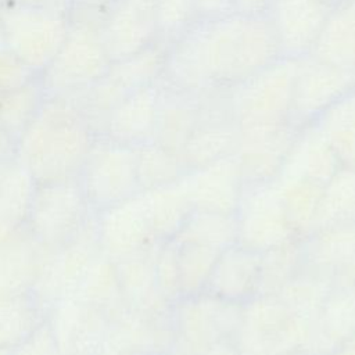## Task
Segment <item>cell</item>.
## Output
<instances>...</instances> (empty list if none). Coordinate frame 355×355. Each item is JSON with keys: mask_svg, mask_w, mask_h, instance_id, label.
Wrapping results in <instances>:
<instances>
[{"mask_svg": "<svg viewBox=\"0 0 355 355\" xmlns=\"http://www.w3.org/2000/svg\"><path fill=\"white\" fill-rule=\"evenodd\" d=\"M279 57L265 15L229 11L202 17L169 46L159 82L193 93L227 89Z\"/></svg>", "mask_w": 355, "mask_h": 355, "instance_id": "6da1fadb", "label": "cell"}, {"mask_svg": "<svg viewBox=\"0 0 355 355\" xmlns=\"http://www.w3.org/2000/svg\"><path fill=\"white\" fill-rule=\"evenodd\" d=\"M97 137L69 98L46 96L21 135L14 159L36 183L75 179Z\"/></svg>", "mask_w": 355, "mask_h": 355, "instance_id": "7a4b0ae2", "label": "cell"}, {"mask_svg": "<svg viewBox=\"0 0 355 355\" xmlns=\"http://www.w3.org/2000/svg\"><path fill=\"white\" fill-rule=\"evenodd\" d=\"M69 14L67 37L39 75L46 96L71 97L105 76L112 64L100 32L103 12L69 7Z\"/></svg>", "mask_w": 355, "mask_h": 355, "instance_id": "3957f363", "label": "cell"}, {"mask_svg": "<svg viewBox=\"0 0 355 355\" xmlns=\"http://www.w3.org/2000/svg\"><path fill=\"white\" fill-rule=\"evenodd\" d=\"M298 60L279 57L244 80L227 87L239 130L275 128L291 122Z\"/></svg>", "mask_w": 355, "mask_h": 355, "instance_id": "277c9868", "label": "cell"}, {"mask_svg": "<svg viewBox=\"0 0 355 355\" xmlns=\"http://www.w3.org/2000/svg\"><path fill=\"white\" fill-rule=\"evenodd\" d=\"M312 320L293 312L277 295L258 294L243 305L233 337L240 355H294L304 352Z\"/></svg>", "mask_w": 355, "mask_h": 355, "instance_id": "5b68a950", "label": "cell"}, {"mask_svg": "<svg viewBox=\"0 0 355 355\" xmlns=\"http://www.w3.org/2000/svg\"><path fill=\"white\" fill-rule=\"evenodd\" d=\"M71 24L69 8L18 6L0 8V33L11 51L40 75L62 46Z\"/></svg>", "mask_w": 355, "mask_h": 355, "instance_id": "8992f818", "label": "cell"}, {"mask_svg": "<svg viewBox=\"0 0 355 355\" xmlns=\"http://www.w3.org/2000/svg\"><path fill=\"white\" fill-rule=\"evenodd\" d=\"M93 212H100L140 193L136 147L98 136L78 175Z\"/></svg>", "mask_w": 355, "mask_h": 355, "instance_id": "52a82bcc", "label": "cell"}, {"mask_svg": "<svg viewBox=\"0 0 355 355\" xmlns=\"http://www.w3.org/2000/svg\"><path fill=\"white\" fill-rule=\"evenodd\" d=\"M93 214L78 178L36 183L26 225L53 251L73 239Z\"/></svg>", "mask_w": 355, "mask_h": 355, "instance_id": "ba28073f", "label": "cell"}, {"mask_svg": "<svg viewBox=\"0 0 355 355\" xmlns=\"http://www.w3.org/2000/svg\"><path fill=\"white\" fill-rule=\"evenodd\" d=\"M243 305L207 293L182 297L173 304L175 348L201 355L225 338H233L241 319Z\"/></svg>", "mask_w": 355, "mask_h": 355, "instance_id": "9c48e42d", "label": "cell"}, {"mask_svg": "<svg viewBox=\"0 0 355 355\" xmlns=\"http://www.w3.org/2000/svg\"><path fill=\"white\" fill-rule=\"evenodd\" d=\"M96 215H92L73 239L51 251L32 293L44 312L57 302L75 295L96 258L101 254Z\"/></svg>", "mask_w": 355, "mask_h": 355, "instance_id": "30bf717a", "label": "cell"}, {"mask_svg": "<svg viewBox=\"0 0 355 355\" xmlns=\"http://www.w3.org/2000/svg\"><path fill=\"white\" fill-rule=\"evenodd\" d=\"M355 89V71L344 69L312 55L298 58L294 80L291 123L302 128L316 121L333 104Z\"/></svg>", "mask_w": 355, "mask_h": 355, "instance_id": "8fae6325", "label": "cell"}, {"mask_svg": "<svg viewBox=\"0 0 355 355\" xmlns=\"http://www.w3.org/2000/svg\"><path fill=\"white\" fill-rule=\"evenodd\" d=\"M236 220L237 244L259 254L297 237L272 183L245 187Z\"/></svg>", "mask_w": 355, "mask_h": 355, "instance_id": "7c38bea8", "label": "cell"}, {"mask_svg": "<svg viewBox=\"0 0 355 355\" xmlns=\"http://www.w3.org/2000/svg\"><path fill=\"white\" fill-rule=\"evenodd\" d=\"M331 6L324 0H277L265 17L280 57L298 60L311 54Z\"/></svg>", "mask_w": 355, "mask_h": 355, "instance_id": "4fadbf2b", "label": "cell"}, {"mask_svg": "<svg viewBox=\"0 0 355 355\" xmlns=\"http://www.w3.org/2000/svg\"><path fill=\"white\" fill-rule=\"evenodd\" d=\"M101 252L114 262L141 254L158 241L151 230L140 193L97 212Z\"/></svg>", "mask_w": 355, "mask_h": 355, "instance_id": "5bb4252c", "label": "cell"}, {"mask_svg": "<svg viewBox=\"0 0 355 355\" xmlns=\"http://www.w3.org/2000/svg\"><path fill=\"white\" fill-rule=\"evenodd\" d=\"M298 130L291 122L275 128L239 130L234 155L245 187L270 184L277 179Z\"/></svg>", "mask_w": 355, "mask_h": 355, "instance_id": "9a60e30c", "label": "cell"}, {"mask_svg": "<svg viewBox=\"0 0 355 355\" xmlns=\"http://www.w3.org/2000/svg\"><path fill=\"white\" fill-rule=\"evenodd\" d=\"M100 32L112 62L148 47L157 40L154 0H116L103 11Z\"/></svg>", "mask_w": 355, "mask_h": 355, "instance_id": "2e32d148", "label": "cell"}, {"mask_svg": "<svg viewBox=\"0 0 355 355\" xmlns=\"http://www.w3.org/2000/svg\"><path fill=\"white\" fill-rule=\"evenodd\" d=\"M60 355H96L101 347L110 318L76 297L57 302L46 312Z\"/></svg>", "mask_w": 355, "mask_h": 355, "instance_id": "e0dca14e", "label": "cell"}, {"mask_svg": "<svg viewBox=\"0 0 355 355\" xmlns=\"http://www.w3.org/2000/svg\"><path fill=\"white\" fill-rule=\"evenodd\" d=\"M182 180L194 211L237 214L245 184L234 154L187 172Z\"/></svg>", "mask_w": 355, "mask_h": 355, "instance_id": "ac0fdd59", "label": "cell"}, {"mask_svg": "<svg viewBox=\"0 0 355 355\" xmlns=\"http://www.w3.org/2000/svg\"><path fill=\"white\" fill-rule=\"evenodd\" d=\"M25 223L0 241V298L32 295L50 258Z\"/></svg>", "mask_w": 355, "mask_h": 355, "instance_id": "d6986e66", "label": "cell"}, {"mask_svg": "<svg viewBox=\"0 0 355 355\" xmlns=\"http://www.w3.org/2000/svg\"><path fill=\"white\" fill-rule=\"evenodd\" d=\"M175 341L173 313L158 316L123 308L111 319L103 343L150 355H166L175 348Z\"/></svg>", "mask_w": 355, "mask_h": 355, "instance_id": "ffe728a7", "label": "cell"}, {"mask_svg": "<svg viewBox=\"0 0 355 355\" xmlns=\"http://www.w3.org/2000/svg\"><path fill=\"white\" fill-rule=\"evenodd\" d=\"M259 270L261 254L236 243L219 252L204 293L244 305L258 294Z\"/></svg>", "mask_w": 355, "mask_h": 355, "instance_id": "44dd1931", "label": "cell"}, {"mask_svg": "<svg viewBox=\"0 0 355 355\" xmlns=\"http://www.w3.org/2000/svg\"><path fill=\"white\" fill-rule=\"evenodd\" d=\"M159 90L157 82L129 92L110 114L103 136L130 147L153 140Z\"/></svg>", "mask_w": 355, "mask_h": 355, "instance_id": "7402d4cb", "label": "cell"}, {"mask_svg": "<svg viewBox=\"0 0 355 355\" xmlns=\"http://www.w3.org/2000/svg\"><path fill=\"white\" fill-rule=\"evenodd\" d=\"M159 85L153 141L179 157L198 125L201 93L176 89L162 82Z\"/></svg>", "mask_w": 355, "mask_h": 355, "instance_id": "603a6c76", "label": "cell"}, {"mask_svg": "<svg viewBox=\"0 0 355 355\" xmlns=\"http://www.w3.org/2000/svg\"><path fill=\"white\" fill-rule=\"evenodd\" d=\"M355 331V290L333 287L312 320L306 355H331Z\"/></svg>", "mask_w": 355, "mask_h": 355, "instance_id": "cb8c5ba5", "label": "cell"}, {"mask_svg": "<svg viewBox=\"0 0 355 355\" xmlns=\"http://www.w3.org/2000/svg\"><path fill=\"white\" fill-rule=\"evenodd\" d=\"M159 243L153 248L118 261L116 270L126 308L150 315L166 316L173 313V305L159 293L154 276V257Z\"/></svg>", "mask_w": 355, "mask_h": 355, "instance_id": "d4e9b609", "label": "cell"}, {"mask_svg": "<svg viewBox=\"0 0 355 355\" xmlns=\"http://www.w3.org/2000/svg\"><path fill=\"white\" fill-rule=\"evenodd\" d=\"M340 168L331 147L312 122L300 128L280 175H298L324 186Z\"/></svg>", "mask_w": 355, "mask_h": 355, "instance_id": "484cf974", "label": "cell"}, {"mask_svg": "<svg viewBox=\"0 0 355 355\" xmlns=\"http://www.w3.org/2000/svg\"><path fill=\"white\" fill-rule=\"evenodd\" d=\"M309 55L355 71V0H340L331 6Z\"/></svg>", "mask_w": 355, "mask_h": 355, "instance_id": "4316f807", "label": "cell"}, {"mask_svg": "<svg viewBox=\"0 0 355 355\" xmlns=\"http://www.w3.org/2000/svg\"><path fill=\"white\" fill-rule=\"evenodd\" d=\"M140 196L158 241L173 240L194 211L183 180L140 191Z\"/></svg>", "mask_w": 355, "mask_h": 355, "instance_id": "83f0119b", "label": "cell"}, {"mask_svg": "<svg viewBox=\"0 0 355 355\" xmlns=\"http://www.w3.org/2000/svg\"><path fill=\"white\" fill-rule=\"evenodd\" d=\"M355 257V220L331 225L304 239V266L331 275Z\"/></svg>", "mask_w": 355, "mask_h": 355, "instance_id": "f1b7e54d", "label": "cell"}, {"mask_svg": "<svg viewBox=\"0 0 355 355\" xmlns=\"http://www.w3.org/2000/svg\"><path fill=\"white\" fill-rule=\"evenodd\" d=\"M272 184L295 236L305 239L312 232L323 186L298 175H279Z\"/></svg>", "mask_w": 355, "mask_h": 355, "instance_id": "f546056e", "label": "cell"}, {"mask_svg": "<svg viewBox=\"0 0 355 355\" xmlns=\"http://www.w3.org/2000/svg\"><path fill=\"white\" fill-rule=\"evenodd\" d=\"M35 187L29 172L11 159L0 183V241L26 223Z\"/></svg>", "mask_w": 355, "mask_h": 355, "instance_id": "4dcf8cb0", "label": "cell"}, {"mask_svg": "<svg viewBox=\"0 0 355 355\" xmlns=\"http://www.w3.org/2000/svg\"><path fill=\"white\" fill-rule=\"evenodd\" d=\"M72 297L101 311L111 320L126 308L121 291L116 263L101 252Z\"/></svg>", "mask_w": 355, "mask_h": 355, "instance_id": "1f68e13d", "label": "cell"}, {"mask_svg": "<svg viewBox=\"0 0 355 355\" xmlns=\"http://www.w3.org/2000/svg\"><path fill=\"white\" fill-rule=\"evenodd\" d=\"M323 135L341 168L355 169V100L347 96L313 122Z\"/></svg>", "mask_w": 355, "mask_h": 355, "instance_id": "d6a6232c", "label": "cell"}, {"mask_svg": "<svg viewBox=\"0 0 355 355\" xmlns=\"http://www.w3.org/2000/svg\"><path fill=\"white\" fill-rule=\"evenodd\" d=\"M46 98L40 76L8 92L0 93V133L18 140Z\"/></svg>", "mask_w": 355, "mask_h": 355, "instance_id": "836d02e7", "label": "cell"}, {"mask_svg": "<svg viewBox=\"0 0 355 355\" xmlns=\"http://www.w3.org/2000/svg\"><path fill=\"white\" fill-rule=\"evenodd\" d=\"M168 49L169 46L155 40L148 47L114 61L108 75L128 92L154 85L162 78Z\"/></svg>", "mask_w": 355, "mask_h": 355, "instance_id": "e575fe53", "label": "cell"}, {"mask_svg": "<svg viewBox=\"0 0 355 355\" xmlns=\"http://www.w3.org/2000/svg\"><path fill=\"white\" fill-rule=\"evenodd\" d=\"M352 220H355V169L340 168L323 186L312 232Z\"/></svg>", "mask_w": 355, "mask_h": 355, "instance_id": "d590c367", "label": "cell"}, {"mask_svg": "<svg viewBox=\"0 0 355 355\" xmlns=\"http://www.w3.org/2000/svg\"><path fill=\"white\" fill-rule=\"evenodd\" d=\"M304 266V239L294 237L261 254L258 294L276 295ZM257 294V295H258Z\"/></svg>", "mask_w": 355, "mask_h": 355, "instance_id": "8d00e7d4", "label": "cell"}, {"mask_svg": "<svg viewBox=\"0 0 355 355\" xmlns=\"http://www.w3.org/2000/svg\"><path fill=\"white\" fill-rule=\"evenodd\" d=\"M331 288L333 282L329 275L302 266L276 295L293 312L313 320Z\"/></svg>", "mask_w": 355, "mask_h": 355, "instance_id": "74e56055", "label": "cell"}, {"mask_svg": "<svg viewBox=\"0 0 355 355\" xmlns=\"http://www.w3.org/2000/svg\"><path fill=\"white\" fill-rule=\"evenodd\" d=\"M173 240L222 251L237 243L236 215L193 211Z\"/></svg>", "mask_w": 355, "mask_h": 355, "instance_id": "f35d334b", "label": "cell"}, {"mask_svg": "<svg viewBox=\"0 0 355 355\" xmlns=\"http://www.w3.org/2000/svg\"><path fill=\"white\" fill-rule=\"evenodd\" d=\"M44 318L33 295L0 298V349L12 351Z\"/></svg>", "mask_w": 355, "mask_h": 355, "instance_id": "ab89813d", "label": "cell"}, {"mask_svg": "<svg viewBox=\"0 0 355 355\" xmlns=\"http://www.w3.org/2000/svg\"><path fill=\"white\" fill-rule=\"evenodd\" d=\"M136 169L140 191L180 182L186 175L179 157L153 140L136 147Z\"/></svg>", "mask_w": 355, "mask_h": 355, "instance_id": "60d3db41", "label": "cell"}, {"mask_svg": "<svg viewBox=\"0 0 355 355\" xmlns=\"http://www.w3.org/2000/svg\"><path fill=\"white\" fill-rule=\"evenodd\" d=\"M176 244L182 297L202 294L220 251L191 243Z\"/></svg>", "mask_w": 355, "mask_h": 355, "instance_id": "b9f144b4", "label": "cell"}, {"mask_svg": "<svg viewBox=\"0 0 355 355\" xmlns=\"http://www.w3.org/2000/svg\"><path fill=\"white\" fill-rule=\"evenodd\" d=\"M157 40L172 46L198 19H201L197 0H154Z\"/></svg>", "mask_w": 355, "mask_h": 355, "instance_id": "7bdbcfd3", "label": "cell"}, {"mask_svg": "<svg viewBox=\"0 0 355 355\" xmlns=\"http://www.w3.org/2000/svg\"><path fill=\"white\" fill-rule=\"evenodd\" d=\"M154 276L158 293L172 305L182 298L178 265V244L175 240L161 241L154 257Z\"/></svg>", "mask_w": 355, "mask_h": 355, "instance_id": "ee69618b", "label": "cell"}, {"mask_svg": "<svg viewBox=\"0 0 355 355\" xmlns=\"http://www.w3.org/2000/svg\"><path fill=\"white\" fill-rule=\"evenodd\" d=\"M36 75L7 46L0 33V93L19 87Z\"/></svg>", "mask_w": 355, "mask_h": 355, "instance_id": "f6af8a7d", "label": "cell"}, {"mask_svg": "<svg viewBox=\"0 0 355 355\" xmlns=\"http://www.w3.org/2000/svg\"><path fill=\"white\" fill-rule=\"evenodd\" d=\"M11 355H60L55 338L46 318L11 351Z\"/></svg>", "mask_w": 355, "mask_h": 355, "instance_id": "bcb514c9", "label": "cell"}, {"mask_svg": "<svg viewBox=\"0 0 355 355\" xmlns=\"http://www.w3.org/2000/svg\"><path fill=\"white\" fill-rule=\"evenodd\" d=\"M277 0H233L232 11L244 15H265Z\"/></svg>", "mask_w": 355, "mask_h": 355, "instance_id": "7dc6e473", "label": "cell"}, {"mask_svg": "<svg viewBox=\"0 0 355 355\" xmlns=\"http://www.w3.org/2000/svg\"><path fill=\"white\" fill-rule=\"evenodd\" d=\"M333 287L355 290V257L331 275Z\"/></svg>", "mask_w": 355, "mask_h": 355, "instance_id": "c3c4849f", "label": "cell"}, {"mask_svg": "<svg viewBox=\"0 0 355 355\" xmlns=\"http://www.w3.org/2000/svg\"><path fill=\"white\" fill-rule=\"evenodd\" d=\"M201 17H214L232 11L233 0H197Z\"/></svg>", "mask_w": 355, "mask_h": 355, "instance_id": "681fc988", "label": "cell"}, {"mask_svg": "<svg viewBox=\"0 0 355 355\" xmlns=\"http://www.w3.org/2000/svg\"><path fill=\"white\" fill-rule=\"evenodd\" d=\"M201 355H240V351L233 338H225L209 347Z\"/></svg>", "mask_w": 355, "mask_h": 355, "instance_id": "f907efd6", "label": "cell"}, {"mask_svg": "<svg viewBox=\"0 0 355 355\" xmlns=\"http://www.w3.org/2000/svg\"><path fill=\"white\" fill-rule=\"evenodd\" d=\"M115 1L116 0H71L69 7H80V8H87V10L103 12Z\"/></svg>", "mask_w": 355, "mask_h": 355, "instance_id": "816d5d0a", "label": "cell"}, {"mask_svg": "<svg viewBox=\"0 0 355 355\" xmlns=\"http://www.w3.org/2000/svg\"><path fill=\"white\" fill-rule=\"evenodd\" d=\"M11 4L18 6H33V7H65L69 8V6L61 0H7Z\"/></svg>", "mask_w": 355, "mask_h": 355, "instance_id": "f5cc1de1", "label": "cell"}, {"mask_svg": "<svg viewBox=\"0 0 355 355\" xmlns=\"http://www.w3.org/2000/svg\"><path fill=\"white\" fill-rule=\"evenodd\" d=\"M96 355H150V354L136 352V351H130V349H125V348H119V347H114L107 343H103L98 351L96 352Z\"/></svg>", "mask_w": 355, "mask_h": 355, "instance_id": "db71d44e", "label": "cell"}, {"mask_svg": "<svg viewBox=\"0 0 355 355\" xmlns=\"http://www.w3.org/2000/svg\"><path fill=\"white\" fill-rule=\"evenodd\" d=\"M331 355H355V331Z\"/></svg>", "mask_w": 355, "mask_h": 355, "instance_id": "11a10c76", "label": "cell"}, {"mask_svg": "<svg viewBox=\"0 0 355 355\" xmlns=\"http://www.w3.org/2000/svg\"><path fill=\"white\" fill-rule=\"evenodd\" d=\"M8 162H10V161H3V159H0V183H1V180H3V176H4V172H6V168H7Z\"/></svg>", "mask_w": 355, "mask_h": 355, "instance_id": "9f6ffc18", "label": "cell"}, {"mask_svg": "<svg viewBox=\"0 0 355 355\" xmlns=\"http://www.w3.org/2000/svg\"><path fill=\"white\" fill-rule=\"evenodd\" d=\"M166 355H190V354H186V352H183V351H179V349L173 348V349L169 351Z\"/></svg>", "mask_w": 355, "mask_h": 355, "instance_id": "6f0895ef", "label": "cell"}, {"mask_svg": "<svg viewBox=\"0 0 355 355\" xmlns=\"http://www.w3.org/2000/svg\"><path fill=\"white\" fill-rule=\"evenodd\" d=\"M0 355H11V351H7V349H0Z\"/></svg>", "mask_w": 355, "mask_h": 355, "instance_id": "680465c9", "label": "cell"}, {"mask_svg": "<svg viewBox=\"0 0 355 355\" xmlns=\"http://www.w3.org/2000/svg\"><path fill=\"white\" fill-rule=\"evenodd\" d=\"M324 1H329V3H331V4H334V3H337V1H340V0H324Z\"/></svg>", "mask_w": 355, "mask_h": 355, "instance_id": "91938a15", "label": "cell"}, {"mask_svg": "<svg viewBox=\"0 0 355 355\" xmlns=\"http://www.w3.org/2000/svg\"><path fill=\"white\" fill-rule=\"evenodd\" d=\"M351 96H352V98H354V100H355V89H354V92H352V93H351Z\"/></svg>", "mask_w": 355, "mask_h": 355, "instance_id": "94428289", "label": "cell"}, {"mask_svg": "<svg viewBox=\"0 0 355 355\" xmlns=\"http://www.w3.org/2000/svg\"><path fill=\"white\" fill-rule=\"evenodd\" d=\"M294 355H306L305 352H297V354H294Z\"/></svg>", "mask_w": 355, "mask_h": 355, "instance_id": "6125c7cd", "label": "cell"}, {"mask_svg": "<svg viewBox=\"0 0 355 355\" xmlns=\"http://www.w3.org/2000/svg\"><path fill=\"white\" fill-rule=\"evenodd\" d=\"M61 1H64V3H67V4L69 6V1H71V0H61Z\"/></svg>", "mask_w": 355, "mask_h": 355, "instance_id": "be15d7a7", "label": "cell"}]
</instances>
